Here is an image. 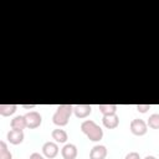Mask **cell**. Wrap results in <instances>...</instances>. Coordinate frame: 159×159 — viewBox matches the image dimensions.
I'll list each match as a JSON object with an SVG mask.
<instances>
[{
  "label": "cell",
  "instance_id": "7a4b0ae2",
  "mask_svg": "<svg viewBox=\"0 0 159 159\" xmlns=\"http://www.w3.org/2000/svg\"><path fill=\"white\" fill-rule=\"evenodd\" d=\"M72 112H73V106H71V104H60L57 107L55 114L52 116L53 124H56L58 127H65L68 123Z\"/></svg>",
  "mask_w": 159,
  "mask_h": 159
},
{
  "label": "cell",
  "instance_id": "ba28073f",
  "mask_svg": "<svg viewBox=\"0 0 159 159\" xmlns=\"http://www.w3.org/2000/svg\"><path fill=\"white\" fill-rule=\"evenodd\" d=\"M92 107L89 104H77L73 107V113L77 118H86L91 114Z\"/></svg>",
  "mask_w": 159,
  "mask_h": 159
},
{
  "label": "cell",
  "instance_id": "9a60e30c",
  "mask_svg": "<svg viewBox=\"0 0 159 159\" xmlns=\"http://www.w3.org/2000/svg\"><path fill=\"white\" fill-rule=\"evenodd\" d=\"M147 124L152 129H159V113H153L152 116H149Z\"/></svg>",
  "mask_w": 159,
  "mask_h": 159
},
{
  "label": "cell",
  "instance_id": "ffe728a7",
  "mask_svg": "<svg viewBox=\"0 0 159 159\" xmlns=\"http://www.w3.org/2000/svg\"><path fill=\"white\" fill-rule=\"evenodd\" d=\"M22 107H24V108H34V107H35V104H30V106H29V104H24Z\"/></svg>",
  "mask_w": 159,
  "mask_h": 159
},
{
  "label": "cell",
  "instance_id": "d6986e66",
  "mask_svg": "<svg viewBox=\"0 0 159 159\" xmlns=\"http://www.w3.org/2000/svg\"><path fill=\"white\" fill-rule=\"evenodd\" d=\"M29 159H43V157H42L40 153H32Z\"/></svg>",
  "mask_w": 159,
  "mask_h": 159
},
{
  "label": "cell",
  "instance_id": "4fadbf2b",
  "mask_svg": "<svg viewBox=\"0 0 159 159\" xmlns=\"http://www.w3.org/2000/svg\"><path fill=\"white\" fill-rule=\"evenodd\" d=\"M17 109L16 104H0V114L4 117H9L14 114Z\"/></svg>",
  "mask_w": 159,
  "mask_h": 159
},
{
  "label": "cell",
  "instance_id": "6da1fadb",
  "mask_svg": "<svg viewBox=\"0 0 159 159\" xmlns=\"http://www.w3.org/2000/svg\"><path fill=\"white\" fill-rule=\"evenodd\" d=\"M81 130L87 135V138L92 142H99L103 138V129L93 120L87 119L81 123Z\"/></svg>",
  "mask_w": 159,
  "mask_h": 159
},
{
  "label": "cell",
  "instance_id": "9c48e42d",
  "mask_svg": "<svg viewBox=\"0 0 159 159\" xmlns=\"http://www.w3.org/2000/svg\"><path fill=\"white\" fill-rule=\"evenodd\" d=\"M107 157V148L104 145H94L89 152V159H104Z\"/></svg>",
  "mask_w": 159,
  "mask_h": 159
},
{
  "label": "cell",
  "instance_id": "8fae6325",
  "mask_svg": "<svg viewBox=\"0 0 159 159\" xmlns=\"http://www.w3.org/2000/svg\"><path fill=\"white\" fill-rule=\"evenodd\" d=\"M10 127H11V129H20V130H22L24 128H27L25 116H16V117H14L11 119V122H10Z\"/></svg>",
  "mask_w": 159,
  "mask_h": 159
},
{
  "label": "cell",
  "instance_id": "2e32d148",
  "mask_svg": "<svg viewBox=\"0 0 159 159\" xmlns=\"http://www.w3.org/2000/svg\"><path fill=\"white\" fill-rule=\"evenodd\" d=\"M0 159H12V154L7 149L5 142H0Z\"/></svg>",
  "mask_w": 159,
  "mask_h": 159
},
{
  "label": "cell",
  "instance_id": "e0dca14e",
  "mask_svg": "<svg viewBox=\"0 0 159 159\" xmlns=\"http://www.w3.org/2000/svg\"><path fill=\"white\" fill-rule=\"evenodd\" d=\"M150 108V104H137V111L140 113H145Z\"/></svg>",
  "mask_w": 159,
  "mask_h": 159
},
{
  "label": "cell",
  "instance_id": "3957f363",
  "mask_svg": "<svg viewBox=\"0 0 159 159\" xmlns=\"http://www.w3.org/2000/svg\"><path fill=\"white\" fill-rule=\"evenodd\" d=\"M129 128H130V132H132L134 135L140 137V135H144V134L147 133V130H148V124H147L143 119L135 118V119H133V120L130 122Z\"/></svg>",
  "mask_w": 159,
  "mask_h": 159
},
{
  "label": "cell",
  "instance_id": "277c9868",
  "mask_svg": "<svg viewBox=\"0 0 159 159\" xmlns=\"http://www.w3.org/2000/svg\"><path fill=\"white\" fill-rule=\"evenodd\" d=\"M25 118H26V125L30 129H35V128L40 127L41 123H42V117L36 111H31V112L26 113L25 114Z\"/></svg>",
  "mask_w": 159,
  "mask_h": 159
},
{
  "label": "cell",
  "instance_id": "ac0fdd59",
  "mask_svg": "<svg viewBox=\"0 0 159 159\" xmlns=\"http://www.w3.org/2000/svg\"><path fill=\"white\" fill-rule=\"evenodd\" d=\"M124 159H140V155H139V153H137V152H130V153H128V154L125 155Z\"/></svg>",
  "mask_w": 159,
  "mask_h": 159
},
{
  "label": "cell",
  "instance_id": "7c38bea8",
  "mask_svg": "<svg viewBox=\"0 0 159 159\" xmlns=\"http://www.w3.org/2000/svg\"><path fill=\"white\" fill-rule=\"evenodd\" d=\"M51 135H52V139H55L56 143H66L67 139H68V135H67L66 130L60 129V128L58 129H53Z\"/></svg>",
  "mask_w": 159,
  "mask_h": 159
},
{
  "label": "cell",
  "instance_id": "44dd1931",
  "mask_svg": "<svg viewBox=\"0 0 159 159\" xmlns=\"http://www.w3.org/2000/svg\"><path fill=\"white\" fill-rule=\"evenodd\" d=\"M144 159H157V158H155V157H153V155H147Z\"/></svg>",
  "mask_w": 159,
  "mask_h": 159
},
{
  "label": "cell",
  "instance_id": "5bb4252c",
  "mask_svg": "<svg viewBox=\"0 0 159 159\" xmlns=\"http://www.w3.org/2000/svg\"><path fill=\"white\" fill-rule=\"evenodd\" d=\"M98 108L103 116H109V114H116L118 107L116 104H99Z\"/></svg>",
  "mask_w": 159,
  "mask_h": 159
},
{
  "label": "cell",
  "instance_id": "30bf717a",
  "mask_svg": "<svg viewBox=\"0 0 159 159\" xmlns=\"http://www.w3.org/2000/svg\"><path fill=\"white\" fill-rule=\"evenodd\" d=\"M102 123H103V125H104L107 129H114V128H117L118 124H119V117H118L117 114L103 116Z\"/></svg>",
  "mask_w": 159,
  "mask_h": 159
},
{
  "label": "cell",
  "instance_id": "8992f818",
  "mask_svg": "<svg viewBox=\"0 0 159 159\" xmlns=\"http://www.w3.org/2000/svg\"><path fill=\"white\" fill-rule=\"evenodd\" d=\"M24 137H25V135H24V132L20 130V129H10V130L7 132V134H6L7 140H9L11 144H14V145H17V144L22 143Z\"/></svg>",
  "mask_w": 159,
  "mask_h": 159
},
{
  "label": "cell",
  "instance_id": "5b68a950",
  "mask_svg": "<svg viewBox=\"0 0 159 159\" xmlns=\"http://www.w3.org/2000/svg\"><path fill=\"white\" fill-rule=\"evenodd\" d=\"M42 153L46 158L52 159L58 154V145L55 142H46L42 145Z\"/></svg>",
  "mask_w": 159,
  "mask_h": 159
},
{
  "label": "cell",
  "instance_id": "52a82bcc",
  "mask_svg": "<svg viewBox=\"0 0 159 159\" xmlns=\"http://www.w3.org/2000/svg\"><path fill=\"white\" fill-rule=\"evenodd\" d=\"M61 155L63 159H76L77 157V148L75 144H65L63 148L61 149Z\"/></svg>",
  "mask_w": 159,
  "mask_h": 159
}]
</instances>
